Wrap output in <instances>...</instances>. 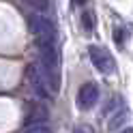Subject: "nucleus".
I'll use <instances>...</instances> for the list:
<instances>
[{
    "instance_id": "1",
    "label": "nucleus",
    "mask_w": 133,
    "mask_h": 133,
    "mask_svg": "<svg viewBox=\"0 0 133 133\" xmlns=\"http://www.w3.org/2000/svg\"><path fill=\"white\" fill-rule=\"evenodd\" d=\"M28 28L32 30V35L37 37V41H49V43H56V26L54 22L45 17V15H30L28 17Z\"/></svg>"
},
{
    "instance_id": "2",
    "label": "nucleus",
    "mask_w": 133,
    "mask_h": 133,
    "mask_svg": "<svg viewBox=\"0 0 133 133\" xmlns=\"http://www.w3.org/2000/svg\"><path fill=\"white\" fill-rule=\"evenodd\" d=\"M26 75H28V82L32 84V88H35V92L39 97H52V86H49V82H47V75H45V71H43V66H41L39 62H32L28 64V69H26Z\"/></svg>"
},
{
    "instance_id": "3",
    "label": "nucleus",
    "mask_w": 133,
    "mask_h": 133,
    "mask_svg": "<svg viewBox=\"0 0 133 133\" xmlns=\"http://www.w3.org/2000/svg\"><path fill=\"white\" fill-rule=\"evenodd\" d=\"M88 54H90V60H92V64L97 66L101 73H105V75H112V73L116 71V62H114V56L107 52L105 47H99V45H90L88 47Z\"/></svg>"
},
{
    "instance_id": "4",
    "label": "nucleus",
    "mask_w": 133,
    "mask_h": 133,
    "mask_svg": "<svg viewBox=\"0 0 133 133\" xmlns=\"http://www.w3.org/2000/svg\"><path fill=\"white\" fill-rule=\"evenodd\" d=\"M99 99V88L97 84H92V82H88V84H84L79 88L77 92V105L82 107V110H90Z\"/></svg>"
},
{
    "instance_id": "5",
    "label": "nucleus",
    "mask_w": 133,
    "mask_h": 133,
    "mask_svg": "<svg viewBox=\"0 0 133 133\" xmlns=\"http://www.w3.org/2000/svg\"><path fill=\"white\" fill-rule=\"evenodd\" d=\"M39 122H47V110L43 105H32L30 114L26 116V124H39Z\"/></svg>"
},
{
    "instance_id": "6",
    "label": "nucleus",
    "mask_w": 133,
    "mask_h": 133,
    "mask_svg": "<svg viewBox=\"0 0 133 133\" xmlns=\"http://www.w3.org/2000/svg\"><path fill=\"white\" fill-rule=\"evenodd\" d=\"M26 133H52L47 122H39V124H26Z\"/></svg>"
},
{
    "instance_id": "7",
    "label": "nucleus",
    "mask_w": 133,
    "mask_h": 133,
    "mask_svg": "<svg viewBox=\"0 0 133 133\" xmlns=\"http://www.w3.org/2000/svg\"><path fill=\"white\" fill-rule=\"evenodd\" d=\"M82 26H84L86 30H92V28H95V13H92V11L82 13Z\"/></svg>"
},
{
    "instance_id": "8",
    "label": "nucleus",
    "mask_w": 133,
    "mask_h": 133,
    "mask_svg": "<svg viewBox=\"0 0 133 133\" xmlns=\"http://www.w3.org/2000/svg\"><path fill=\"white\" fill-rule=\"evenodd\" d=\"M28 6H32V9H39V11H45L47 9V4H49V0H24Z\"/></svg>"
},
{
    "instance_id": "9",
    "label": "nucleus",
    "mask_w": 133,
    "mask_h": 133,
    "mask_svg": "<svg viewBox=\"0 0 133 133\" xmlns=\"http://www.w3.org/2000/svg\"><path fill=\"white\" fill-rule=\"evenodd\" d=\"M73 133H95V131H92L90 124H77V127L73 129Z\"/></svg>"
},
{
    "instance_id": "10",
    "label": "nucleus",
    "mask_w": 133,
    "mask_h": 133,
    "mask_svg": "<svg viewBox=\"0 0 133 133\" xmlns=\"http://www.w3.org/2000/svg\"><path fill=\"white\" fill-rule=\"evenodd\" d=\"M122 37H124V32H122L120 28H116V30H114V41H116V45H122V43H124Z\"/></svg>"
},
{
    "instance_id": "11",
    "label": "nucleus",
    "mask_w": 133,
    "mask_h": 133,
    "mask_svg": "<svg viewBox=\"0 0 133 133\" xmlns=\"http://www.w3.org/2000/svg\"><path fill=\"white\" fill-rule=\"evenodd\" d=\"M77 2H88V0H73V4H77Z\"/></svg>"
},
{
    "instance_id": "12",
    "label": "nucleus",
    "mask_w": 133,
    "mask_h": 133,
    "mask_svg": "<svg viewBox=\"0 0 133 133\" xmlns=\"http://www.w3.org/2000/svg\"><path fill=\"white\" fill-rule=\"evenodd\" d=\"M122 133H133V129H124V131H122Z\"/></svg>"
}]
</instances>
